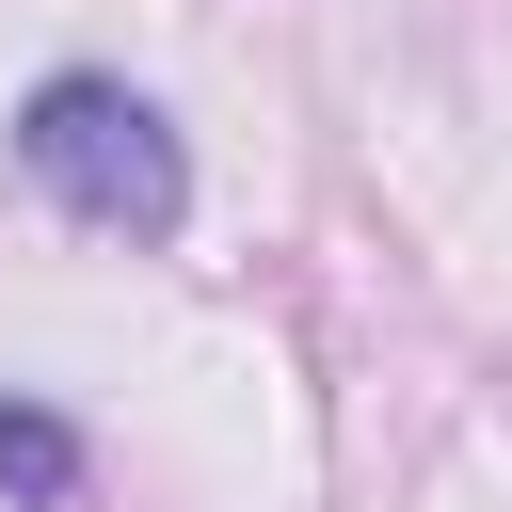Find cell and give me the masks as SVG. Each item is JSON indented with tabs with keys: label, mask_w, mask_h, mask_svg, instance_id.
Returning <instances> with one entry per match:
<instances>
[{
	"label": "cell",
	"mask_w": 512,
	"mask_h": 512,
	"mask_svg": "<svg viewBox=\"0 0 512 512\" xmlns=\"http://www.w3.org/2000/svg\"><path fill=\"white\" fill-rule=\"evenodd\" d=\"M80 480H96L80 416H48V400H16V384H0V496H16V512H80Z\"/></svg>",
	"instance_id": "obj_2"
},
{
	"label": "cell",
	"mask_w": 512,
	"mask_h": 512,
	"mask_svg": "<svg viewBox=\"0 0 512 512\" xmlns=\"http://www.w3.org/2000/svg\"><path fill=\"white\" fill-rule=\"evenodd\" d=\"M16 176H32L64 224H96V240H176V224H192V144H176V112H160L144 80H112V64H48V80L16 96Z\"/></svg>",
	"instance_id": "obj_1"
}]
</instances>
